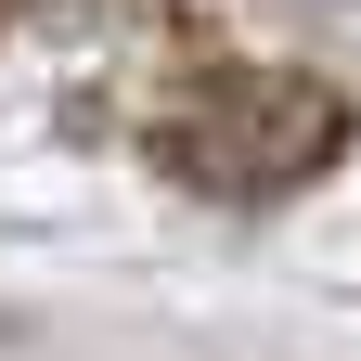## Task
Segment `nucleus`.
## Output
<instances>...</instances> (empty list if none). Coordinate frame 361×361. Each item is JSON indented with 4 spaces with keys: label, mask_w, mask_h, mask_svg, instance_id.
Returning a JSON list of instances; mask_svg holds the SVG:
<instances>
[{
    "label": "nucleus",
    "mask_w": 361,
    "mask_h": 361,
    "mask_svg": "<svg viewBox=\"0 0 361 361\" xmlns=\"http://www.w3.org/2000/svg\"><path fill=\"white\" fill-rule=\"evenodd\" d=\"M348 90L336 78H310V65H207L194 90H168L155 104V168L180 180V194H207V207H284L310 194L336 155H348Z\"/></svg>",
    "instance_id": "obj_1"
}]
</instances>
